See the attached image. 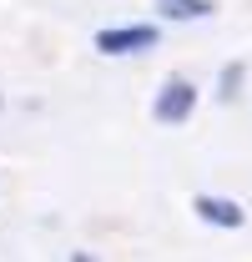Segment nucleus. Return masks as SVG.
<instances>
[{
    "label": "nucleus",
    "instance_id": "obj_6",
    "mask_svg": "<svg viewBox=\"0 0 252 262\" xmlns=\"http://www.w3.org/2000/svg\"><path fill=\"white\" fill-rule=\"evenodd\" d=\"M71 262H96V257H91V252H71Z\"/></svg>",
    "mask_w": 252,
    "mask_h": 262
},
{
    "label": "nucleus",
    "instance_id": "obj_4",
    "mask_svg": "<svg viewBox=\"0 0 252 262\" xmlns=\"http://www.w3.org/2000/svg\"><path fill=\"white\" fill-rule=\"evenodd\" d=\"M152 10L161 26H197L217 15V0H152Z\"/></svg>",
    "mask_w": 252,
    "mask_h": 262
},
{
    "label": "nucleus",
    "instance_id": "obj_2",
    "mask_svg": "<svg viewBox=\"0 0 252 262\" xmlns=\"http://www.w3.org/2000/svg\"><path fill=\"white\" fill-rule=\"evenodd\" d=\"M197 106H202V86L192 81V76H166L157 91H152V121L166 131H177V126H187L192 116H197Z\"/></svg>",
    "mask_w": 252,
    "mask_h": 262
},
{
    "label": "nucleus",
    "instance_id": "obj_1",
    "mask_svg": "<svg viewBox=\"0 0 252 262\" xmlns=\"http://www.w3.org/2000/svg\"><path fill=\"white\" fill-rule=\"evenodd\" d=\"M96 56L106 61H126V56H146L161 46V20H121V26H101L91 35Z\"/></svg>",
    "mask_w": 252,
    "mask_h": 262
},
{
    "label": "nucleus",
    "instance_id": "obj_3",
    "mask_svg": "<svg viewBox=\"0 0 252 262\" xmlns=\"http://www.w3.org/2000/svg\"><path fill=\"white\" fill-rule=\"evenodd\" d=\"M192 217L207 222V227H217V232H242L247 227V207L237 196H222V192H197L192 196Z\"/></svg>",
    "mask_w": 252,
    "mask_h": 262
},
{
    "label": "nucleus",
    "instance_id": "obj_5",
    "mask_svg": "<svg viewBox=\"0 0 252 262\" xmlns=\"http://www.w3.org/2000/svg\"><path fill=\"white\" fill-rule=\"evenodd\" d=\"M242 81H247V61H227L217 76V101H237L242 96Z\"/></svg>",
    "mask_w": 252,
    "mask_h": 262
}]
</instances>
